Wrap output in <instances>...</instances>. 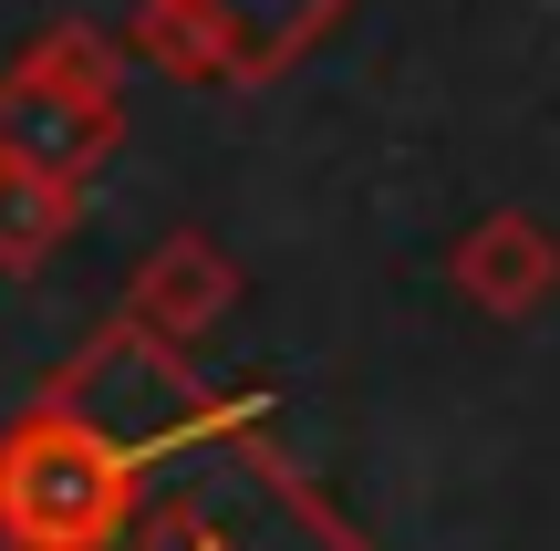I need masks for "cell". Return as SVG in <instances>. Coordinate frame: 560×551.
<instances>
[{
	"label": "cell",
	"instance_id": "6da1fadb",
	"mask_svg": "<svg viewBox=\"0 0 560 551\" xmlns=\"http://www.w3.org/2000/svg\"><path fill=\"white\" fill-rule=\"evenodd\" d=\"M115 551H384L270 427V395H208L156 448Z\"/></svg>",
	"mask_w": 560,
	"mask_h": 551
},
{
	"label": "cell",
	"instance_id": "7a4b0ae2",
	"mask_svg": "<svg viewBox=\"0 0 560 551\" xmlns=\"http://www.w3.org/2000/svg\"><path fill=\"white\" fill-rule=\"evenodd\" d=\"M115 146H125V42L62 21L0 73V167L83 187Z\"/></svg>",
	"mask_w": 560,
	"mask_h": 551
},
{
	"label": "cell",
	"instance_id": "3957f363",
	"mask_svg": "<svg viewBox=\"0 0 560 551\" xmlns=\"http://www.w3.org/2000/svg\"><path fill=\"white\" fill-rule=\"evenodd\" d=\"M125 11H136V53L177 83H280L363 0H125Z\"/></svg>",
	"mask_w": 560,
	"mask_h": 551
},
{
	"label": "cell",
	"instance_id": "277c9868",
	"mask_svg": "<svg viewBox=\"0 0 560 551\" xmlns=\"http://www.w3.org/2000/svg\"><path fill=\"white\" fill-rule=\"evenodd\" d=\"M446 282H457V302L488 312V323H529L560 291V229L529 219V208H488V219H467L457 240H446Z\"/></svg>",
	"mask_w": 560,
	"mask_h": 551
},
{
	"label": "cell",
	"instance_id": "5b68a950",
	"mask_svg": "<svg viewBox=\"0 0 560 551\" xmlns=\"http://www.w3.org/2000/svg\"><path fill=\"white\" fill-rule=\"evenodd\" d=\"M229 302H240V261H229L208 229H166L156 250L136 261V282H125V323L136 333H156V344H198V333H219L229 323Z\"/></svg>",
	"mask_w": 560,
	"mask_h": 551
},
{
	"label": "cell",
	"instance_id": "8992f818",
	"mask_svg": "<svg viewBox=\"0 0 560 551\" xmlns=\"http://www.w3.org/2000/svg\"><path fill=\"white\" fill-rule=\"evenodd\" d=\"M73 229H83V187H52V177L0 167V271H11V282H32Z\"/></svg>",
	"mask_w": 560,
	"mask_h": 551
}]
</instances>
